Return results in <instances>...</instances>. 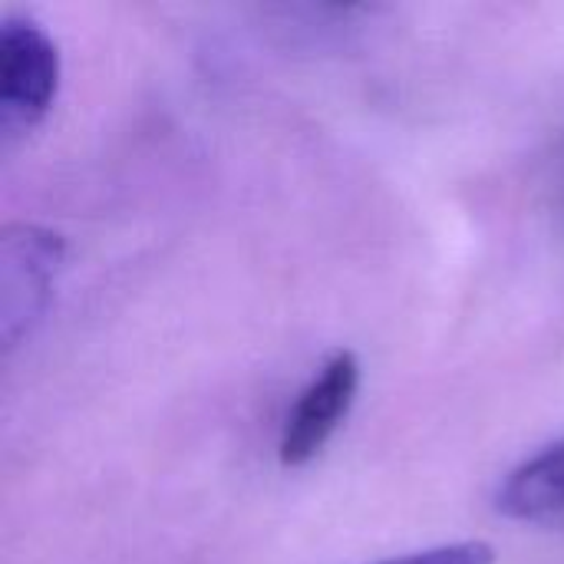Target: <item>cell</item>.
<instances>
[{
    "instance_id": "6da1fadb",
    "label": "cell",
    "mask_w": 564,
    "mask_h": 564,
    "mask_svg": "<svg viewBox=\"0 0 564 564\" xmlns=\"http://www.w3.org/2000/svg\"><path fill=\"white\" fill-rule=\"evenodd\" d=\"M59 89V50L50 33L10 17L0 26V122L7 132L33 129L53 106Z\"/></svg>"
},
{
    "instance_id": "7a4b0ae2",
    "label": "cell",
    "mask_w": 564,
    "mask_h": 564,
    "mask_svg": "<svg viewBox=\"0 0 564 564\" xmlns=\"http://www.w3.org/2000/svg\"><path fill=\"white\" fill-rule=\"evenodd\" d=\"M63 264V238L36 228L13 225L0 238V334L3 350H13L23 334L43 317L53 278Z\"/></svg>"
},
{
    "instance_id": "277c9868",
    "label": "cell",
    "mask_w": 564,
    "mask_h": 564,
    "mask_svg": "<svg viewBox=\"0 0 564 564\" xmlns=\"http://www.w3.org/2000/svg\"><path fill=\"white\" fill-rule=\"evenodd\" d=\"M496 506L506 519L519 522H545L564 516V440L509 473Z\"/></svg>"
},
{
    "instance_id": "5b68a950",
    "label": "cell",
    "mask_w": 564,
    "mask_h": 564,
    "mask_svg": "<svg viewBox=\"0 0 564 564\" xmlns=\"http://www.w3.org/2000/svg\"><path fill=\"white\" fill-rule=\"evenodd\" d=\"M377 564H496V549L486 542H453V545H440V549H426V552H413V555H400V558H387Z\"/></svg>"
},
{
    "instance_id": "3957f363",
    "label": "cell",
    "mask_w": 564,
    "mask_h": 564,
    "mask_svg": "<svg viewBox=\"0 0 564 564\" xmlns=\"http://www.w3.org/2000/svg\"><path fill=\"white\" fill-rule=\"evenodd\" d=\"M360 390V360L350 350L334 354L317 377L301 390V397L294 400L284 430H281V446L278 456L284 466L297 469L307 466L324 446L327 440L337 433V426L347 420L354 400Z\"/></svg>"
}]
</instances>
